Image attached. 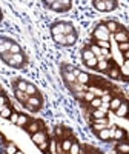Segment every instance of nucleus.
I'll return each instance as SVG.
<instances>
[{"mask_svg":"<svg viewBox=\"0 0 129 154\" xmlns=\"http://www.w3.org/2000/svg\"><path fill=\"white\" fill-rule=\"evenodd\" d=\"M51 32H52V35H57V34L68 35V34H72V32H75V31H74V26H72L71 23H63V22H60V23H56V25H52V26H51Z\"/></svg>","mask_w":129,"mask_h":154,"instance_id":"nucleus-1","label":"nucleus"},{"mask_svg":"<svg viewBox=\"0 0 129 154\" xmlns=\"http://www.w3.org/2000/svg\"><path fill=\"white\" fill-rule=\"evenodd\" d=\"M45 5H48L54 11H68L72 3L69 2V0H46Z\"/></svg>","mask_w":129,"mask_h":154,"instance_id":"nucleus-2","label":"nucleus"},{"mask_svg":"<svg viewBox=\"0 0 129 154\" xmlns=\"http://www.w3.org/2000/svg\"><path fill=\"white\" fill-rule=\"evenodd\" d=\"M92 5L98 9V11H112L117 8V2H114V0H94Z\"/></svg>","mask_w":129,"mask_h":154,"instance_id":"nucleus-3","label":"nucleus"},{"mask_svg":"<svg viewBox=\"0 0 129 154\" xmlns=\"http://www.w3.org/2000/svg\"><path fill=\"white\" fill-rule=\"evenodd\" d=\"M94 37L97 38V42H109V31L106 28L105 23L98 25L94 31Z\"/></svg>","mask_w":129,"mask_h":154,"instance_id":"nucleus-4","label":"nucleus"},{"mask_svg":"<svg viewBox=\"0 0 129 154\" xmlns=\"http://www.w3.org/2000/svg\"><path fill=\"white\" fill-rule=\"evenodd\" d=\"M25 106H26L29 111H37V109H40V106H42V100H40L38 96H31L28 99V102L25 103Z\"/></svg>","mask_w":129,"mask_h":154,"instance_id":"nucleus-5","label":"nucleus"},{"mask_svg":"<svg viewBox=\"0 0 129 154\" xmlns=\"http://www.w3.org/2000/svg\"><path fill=\"white\" fill-rule=\"evenodd\" d=\"M25 62V56L20 53V54H12V57L6 62L9 66H22Z\"/></svg>","mask_w":129,"mask_h":154,"instance_id":"nucleus-6","label":"nucleus"},{"mask_svg":"<svg viewBox=\"0 0 129 154\" xmlns=\"http://www.w3.org/2000/svg\"><path fill=\"white\" fill-rule=\"evenodd\" d=\"M114 131H115V126H112L111 130L106 126V128H103L101 131H98V139L101 140H109V139H114Z\"/></svg>","mask_w":129,"mask_h":154,"instance_id":"nucleus-7","label":"nucleus"},{"mask_svg":"<svg viewBox=\"0 0 129 154\" xmlns=\"http://www.w3.org/2000/svg\"><path fill=\"white\" fill-rule=\"evenodd\" d=\"M14 42H11L8 40V38H3V37H0V56H3L5 53H9L11 51V46Z\"/></svg>","mask_w":129,"mask_h":154,"instance_id":"nucleus-8","label":"nucleus"},{"mask_svg":"<svg viewBox=\"0 0 129 154\" xmlns=\"http://www.w3.org/2000/svg\"><path fill=\"white\" fill-rule=\"evenodd\" d=\"M26 131H28L29 134H35V133H38V131H42V123L38 122V120H31V122L28 123V126H26Z\"/></svg>","mask_w":129,"mask_h":154,"instance_id":"nucleus-9","label":"nucleus"},{"mask_svg":"<svg viewBox=\"0 0 129 154\" xmlns=\"http://www.w3.org/2000/svg\"><path fill=\"white\" fill-rule=\"evenodd\" d=\"M31 139H32V142H34L35 145H40L42 142L48 140V139H46V133H45V131H38V133H35V134H31Z\"/></svg>","mask_w":129,"mask_h":154,"instance_id":"nucleus-10","label":"nucleus"},{"mask_svg":"<svg viewBox=\"0 0 129 154\" xmlns=\"http://www.w3.org/2000/svg\"><path fill=\"white\" fill-rule=\"evenodd\" d=\"M114 37H115V40H117L118 43H124V42H129V34H128L126 31H123V29H118L117 32L114 34Z\"/></svg>","mask_w":129,"mask_h":154,"instance_id":"nucleus-11","label":"nucleus"},{"mask_svg":"<svg viewBox=\"0 0 129 154\" xmlns=\"http://www.w3.org/2000/svg\"><path fill=\"white\" fill-rule=\"evenodd\" d=\"M128 112H129V105L126 103V102H122V105L118 106V109L115 111V114H117L118 117H126Z\"/></svg>","mask_w":129,"mask_h":154,"instance_id":"nucleus-12","label":"nucleus"},{"mask_svg":"<svg viewBox=\"0 0 129 154\" xmlns=\"http://www.w3.org/2000/svg\"><path fill=\"white\" fill-rule=\"evenodd\" d=\"M114 139H115V140H118V142H123V140L126 139V131L123 130V128H117V126H115Z\"/></svg>","mask_w":129,"mask_h":154,"instance_id":"nucleus-13","label":"nucleus"},{"mask_svg":"<svg viewBox=\"0 0 129 154\" xmlns=\"http://www.w3.org/2000/svg\"><path fill=\"white\" fill-rule=\"evenodd\" d=\"M58 143H60L63 152H69V149H71V146H72V140H69V139H62Z\"/></svg>","mask_w":129,"mask_h":154,"instance_id":"nucleus-14","label":"nucleus"},{"mask_svg":"<svg viewBox=\"0 0 129 154\" xmlns=\"http://www.w3.org/2000/svg\"><path fill=\"white\" fill-rule=\"evenodd\" d=\"M105 25H106V28H108L109 34H111V32H112V34H115V32L118 31V23L115 22V20H108Z\"/></svg>","mask_w":129,"mask_h":154,"instance_id":"nucleus-15","label":"nucleus"},{"mask_svg":"<svg viewBox=\"0 0 129 154\" xmlns=\"http://www.w3.org/2000/svg\"><path fill=\"white\" fill-rule=\"evenodd\" d=\"M29 122H31V119L28 117L26 114H20V116H19V120H17V125L22 126V128H26Z\"/></svg>","mask_w":129,"mask_h":154,"instance_id":"nucleus-16","label":"nucleus"},{"mask_svg":"<svg viewBox=\"0 0 129 154\" xmlns=\"http://www.w3.org/2000/svg\"><path fill=\"white\" fill-rule=\"evenodd\" d=\"M89 80H91V75H89L88 72H80V74H79V77H77V82L82 83V85L89 83Z\"/></svg>","mask_w":129,"mask_h":154,"instance_id":"nucleus-17","label":"nucleus"},{"mask_svg":"<svg viewBox=\"0 0 129 154\" xmlns=\"http://www.w3.org/2000/svg\"><path fill=\"white\" fill-rule=\"evenodd\" d=\"M16 97H17V100L19 102H22V103H26L28 102V99H29V96L26 94V93H23V91H19V89H16Z\"/></svg>","mask_w":129,"mask_h":154,"instance_id":"nucleus-18","label":"nucleus"},{"mask_svg":"<svg viewBox=\"0 0 129 154\" xmlns=\"http://www.w3.org/2000/svg\"><path fill=\"white\" fill-rule=\"evenodd\" d=\"M117 151L120 154H129V143L128 142H120L117 143Z\"/></svg>","mask_w":129,"mask_h":154,"instance_id":"nucleus-19","label":"nucleus"},{"mask_svg":"<svg viewBox=\"0 0 129 154\" xmlns=\"http://www.w3.org/2000/svg\"><path fill=\"white\" fill-rule=\"evenodd\" d=\"M120 105H122V99H118V97H114V99L109 102V109H112V111H117Z\"/></svg>","mask_w":129,"mask_h":154,"instance_id":"nucleus-20","label":"nucleus"},{"mask_svg":"<svg viewBox=\"0 0 129 154\" xmlns=\"http://www.w3.org/2000/svg\"><path fill=\"white\" fill-rule=\"evenodd\" d=\"M63 79L66 82H69V83H75L77 82V77L72 72H68V71H63Z\"/></svg>","mask_w":129,"mask_h":154,"instance_id":"nucleus-21","label":"nucleus"},{"mask_svg":"<svg viewBox=\"0 0 129 154\" xmlns=\"http://www.w3.org/2000/svg\"><path fill=\"white\" fill-rule=\"evenodd\" d=\"M82 57H83V60H85V62H88V60L94 59L95 56L92 54V51H91V49H89V48H86V49H83V51H82Z\"/></svg>","mask_w":129,"mask_h":154,"instance_id":"nucleus-22","label":"nucleus"},{"mask_svg":"<svg viewBox=\"0 0 129 154\" xmlns=\"http://www.w3.org/2000/svg\"><path fill=\"white\" fill-rule=\"evenodd\" d=\"M108 74H109L111 79H118V77H120V69L117 66H112V68L108 69Z\"/></svg>","mask_w":129,"mask_h":154,"instance_id":"nucleus-23","label":"nucleus"},{"mask_svg":"<svg viewBox=\"0 0 129 154\" xmlns=\"http://www.w3.org/2000/svg\"><path fill=\"white\" fill-rule=\"evenodd\" d=\"M97 69H98V71H108V69H109V62H108V60H98Z\"/></svg>","mask_w":129,"mask_h":154,"instance_id":"nucleus-24","label":"nucleus"},{"mask_svg":"<svg viewBox=\"0 0 129 154\" xmlns=\"http://www.w3.org/2000/svg\"><path fill=\"white\" fill-rule=\"evenodd\" d=\"M52 38H54V42L56 43H58V45H66V35H63V34H57V35H52Z\"/></svg>","mask_w":129,"mask_h":154,"instance_id":"nucleus-25","label":"nucleus"},{"mask_svg":"<svg viewBox=\"0 0 129 154\" xmlns=\"http://www.w3.org/2000/svg\"><path fill=\"white\" fill-rule=\"evenodd\" d=\"M92 117L94 119H103V117H106V112L103 111L101 108H97V109L92 111Z\"/></svg>","mask_w":129,"mask_h":154,"instance_id":"nucleus-26","label":"nucleus"},{"mask_svg":"<svg viewBox=\"0 0 129 154\" xmlns=\"http://www.w3.org/2000/svg\"><path fill=\"white\" fill-rule=\"evenodd\" d=\"M26 88H28V82H25V80H17V83H16V89L26 93Z\"/></svg>","mask_w":129,"mask_h":154,"instance_id":"nucleus-27","label":"nucleus"},{"mask_svg":"<svg viewBox=\"0 0 129 154\" xmlns=\"http://www.w3.org/2000/svg\"><path fill=\"white\" fill-rule=\"evenodd\" d=\"M11 114H12V109L9 108V105L5 106V108L2 109V112H0V116H2L3 119H9V117H11Z\"/></svg>","mask_w":129,"mask_h":154,"instance_id":"nucleus-28","label":"nucleus"},{"mask_svg":"<svg viewBox=\"0 0 129 154\" xmlns=\"http://www.w3.org/2000/svg\"><path fill=\"white\" fill-rule=\"evenodd\" d=\"M75 42H77V34H75V32L66 35V45H74Z\"/></svg>","mask_w":129,"mask_h":154,"instance_id":"nucleus-29","label":"nucleus"},{"mask_svg":"<svg viewBox=\"0 0 129 154\" xmlns=\"http://www.w3.org/2000/svg\"><path fill=\"white\" fill-rule=\"evenodd\" d=\"M26 94L31 97V96H37V88L31 83H28V88H26Z\"/></svg>","mask_w":129,"mask_h":154,"instance_id":"nucleus-30","label":"nucleus"},{"mask_svg":"<svg viewBox=\"0 0 129 154\" xmlns=\"http://www.w3.org/2000/svg\"><path fill=\"white\" fill-rule=\"evenodd\" d=\"M80 151H82L80 145L75 143V142H72V146H71V149H69V154H80Z\"/></svg>","mask_w":129,"mask_h":154,"instance_id":"nucleus-31","label":"nucleus"},{"mask_svg":"<svg viewBox=\"0 0 129 154\" xmlns=\"http://www.w3.org/2000/svg\"><path fill=\"white\" fill-rule=\"evenodd\" d=\"M38 146V149H40L42 152H48L49 151V142L48 140H45V142H42L40 145H37Z\"/></svg>","mask_w":129,"mask_h":154,"instance_id":"nucleus-32","label":"nucleus"},{"mask_svg":"<svg viewBox=\"0 0 129 154\" xmlns=\"http://www.w3.org/2000/svg\"><path fill=\"white\" fill-rule=\"evenodd\" d=\"M89 49L92 51V54H94L95 57H100V56H101V49H100V46H98V45H92Z\"/></svg>","mask_w":129,"mask_h":154,"instance_id":"nucleus-33","label":"nucleus"},{"mask_svg":"<svg viewBox=\"0 0 129 154\" xmlns=\"http://www.w3.org/2000/svg\"><path fill=\"white\" fill-rule=\"evenodd\" d=\"M83 99H85L86 102H89V103H91V102L95 99V94H94V93H91V91H88V93H85V94H83Z\"/></svg>","mask_w":129,"mask_h":154,"instance_id":"nucleus-34","label":"nucleus"},{"mask_svg":"<svg viewBox=\"0 0 129 154\" xmlns=\"http://www.w3.org/2000/svg\"><path fill=\"white\" fill-rule=\"evenodd\" d=\"M101 103H103L101 99H100V97H95V99L91 102V106H92L94 109H97V108H100V106H101Z\"/></svg>","mask_w":129,"mask_h":154,"instance_id":"nucleus-35","label":"nucleus"},{"mask_svg":"<svg viewBox=\"0 0 129 154\" xmlns=\"http://www.w3.org/2000/svg\"><path fill=\"white\" fill-rule=\"evenodd\" d=\"M85 63H86V66H88V68H97V63H98V60H97V57H94V59L88 60V62H85Z\"/></svg>","mask_w":129,"mask_h":154,"instance_id":"nucleus-36","label":"nucleus"},{"mask_svg":"<svg viewBox=\"0 0 129 154\" xmlns=\"http://www.w3.org/2000/svg\"><path fill=\"white\" fill-rule=\"evenodd\" d=\"M17 151H19V149L16 148L14 143H8V145H6V152H8V154H16Z\"/></svg>","mask_w":129,"mask_h":154,"instance_id":"nucleus-37","label":"nucleus"},{"mask_svg":"<svg viewBox=\"0 0 129 154\" xmlns=\"http://www.w3.org/2000/svg\"><path fill=\"white\" fill-rule=\"evenodd\" d=\"M9 53H11V54H20V53H22V49H20V46H19L17 43H12Z\"/></svg>","mask_w":129,"mask_h":154,"instance_id":"nucleus-38","label":"nucleus"},{"mask_svg":"<svg viewBox=\"0 0 129 154\" xmlns=\"http://www.w3.org/2000/svg\"><path fill=\"white\" fill-rule=\"evenodd\" d=\"M118 49L124 54L126 51H129V42H124V43H118Z\"/></svg>","mask_w":129,"mask_h":154,"instance_id":"nucleus-39","label":"nucleus"},{"mask_svg":"<svg viewBox=\"0 0 129 154\" xmlns=\"http://www.w3.org/2000/svg\"><path fill=\"white\" fill-rule=\"evenodd\" d=\"M111 100H112L111 94H109L108 91H105V94H103V97H101V102H103V103H109Z\"/></svg>","mask_w":129,"mask_h":154,"instance_id":"nucleus-40","label":"nucleus"},{"mask_svg":"<svg viewBox=\"0 0 129 154\" xmlns=\"http://www.w3.org/2000/svg\"><path fill=\"white\" fill-rule=\"evenodd\" d=\"M5 106H8V99L5 96H2V97H0V112H2V109Z\"/></svg>","mask_w":129,"mask_h":154,"instance_id":"nucleus-41","label":"nucleus"},{"mask_svg":"<svg viewBox=\"0 0 129 154\" xmlns=\"http://www.w3.org/2000/svg\"><path fill=\"white\" fill-rule=\"evenodd\" d=\"M19 112H16V111H12V114H11V117H9V120H11V123H16L17 125V120H19Z\"/></svg>","mask_w":129,"mask_h":154,"instance_id":"nucleus-42","label":"nucleus"},{"mask_svg":"<svg viewBox=\"0 0 129 154\" xmlns=\"http://www.w3.org/2000/svg\"><path fill=\"white\" fill-rule=\"evenodd\" d=\"M97 45L100 46V49H111V43L109 42H97Z\"/></svg>","mask_w":129,"mask_h":154,"instance_id":"nucleus-43","label":"nucleus"},{"mask_svg":"<svg viewBox=\"0 0 129 154\" xmlns=\"http://www.w3.org/2000/svg\"><path fill=\"white\" fill-rule=\"evenodd\" d=\"M120 75H123V77H126V79H129V69L124 68V66H122V68H120Z\"/></svg>","mask_w":129,"mask_h":154,"instance_id":"nucleus-44","label":"nucleus"},{"mask_svg":"<svg viewBox=\"0 0 129 154\" xmlns=\"http://www.w3.org/2000/svg\"><path fill=\"white\" fill-rule=\"evenodd\" d=\"M94 123H98V125H108V119L103 117V119H94Z\"/></svg>","mask_w":129,"mask_h":154,"instance_id":"nucleus-45","label":"nucleus"},{"mask_svg":"<svg viewBox=\"0 0 129 154\" xmlns=\"http://www.w3.org/2000/svg\"><path fill=\"white\" fill-rule=\"evenodd\" d=\"M0 57H2V60H3V62H8V60L12 57V54H11V53H5L3 56H0Z\"/></svg>","mask_w":129,"mask_h":154,"instance_id":"nucleus-46","label":"nucleus"},{"mask_svg":"<svg viewBox=\"0 0 129 154\" xmlns=\"http://www.w3.org/2000/svg\"><path fill=\"white\" fill-rule=\"evenodd\" d=\"M103 128H106V125H98V123H94V130L98 133V131H101Z\"/></svg>","mask_w":129,"mask_h":154,"instance_id":"nucleus-47","label":"nucleus"},{"mask_svg":"<svg viewBox=\"0 0 129 154\" xmlns=\"http://www.w3.org/2000/svg\"><path fill=\"white\" fill-rule=\"evenodd\" d=\"M56 136H58V137H62L63 136V128H56Z\"/></svg>","mask_w":129,"mask_h":154,"instance_id":"nucleus-48","label":"nucleus"},{"mask_svg":"<svg viewBox=\"0 0 129 154\" xmlns=\"http://www.w3.org/2000/svg\"><path fill=\"white\" fill-rule=\"evenodd\" d=\"M80 72H82V71H79V69H75V68H74V71H72V74H74L75 77H79V74H80Z\"/></svg>","mask_w":129,"mask_h":154,"instance_id":"nucleus-49","label":"nucleus"},{"mask_svg":"<svg viewBox=\"0 0 129 154\" xmlns=\"http://www.w3.org/2000/svg\"><path fill=\"white\" fill-rule=\"evenodd\" d=\"M124 68H128L129 69V60H124V65H123Z\"/></svg>","mask_w":129,"mask_h":154,"instance_id":"nucleus-50","label":"nucleus"},{"mask_svg":"<svg viewBox=\"0 0 129 154\" xmlns=\"http://www.w3.org/2000/svg\"><path fill=\"white\" fill-rule=\"evenodd\" d=\"M124 60H129V51H126V53H124Z\"/></svg>","mask_w":129,"mask_h":154,"instance_id":"nucleus-51","label":"nucleus"},{"mask_svg":"<svg viewBox=\"0 0 129 154\" xmlns=\"http://www.w3.org/2000/svg\"><path fill=\"white\" fill-rule=\"evenodd\" d=\"M16 154H23V152H22V151H17V152H16Z\"/></svg>","mask_w":129,"mask_h":154,"instance_id":"nucleus-52","label":"nucleus"},{"mask_svg":"<svg viewBox=\"0 0 129 154\" xmlns=\"http://www.w3.org/2000/svg\"><path fill=\"white\" fill-rule=\"evenodd\" d=\"M0 97H2V93H0Z\"/></svg>","mask_w":129,"mask_h":154,"instance_id":"nucleus-53","label":"nucleus"},{"mask_svg":"<svg viewBox=\"0 0 129 154\" xmlns=\"http://www.w3.org/2000/svg\"><path fill=\"white\" fill-rule=\"evenodd\" d=\"M0 20H2V16H0Z\"/></svg>","mask_w":129,"mask_h":154,"instance_id":"nucleus-54","label":"nucleus"},{"mask_svg":"<svg viewBox=\"0 0 129 154\" xmlns=\"http://www.w3.org/2000/svg\"><path fill=\"white\" fill-rule=\"evenodd\" d=\"M97 154H100V152H97Z\"/></svg>","mask_w":129,"mask_h":154,"instance_id":"nucleus-55","label":"nucleus"}]
</instances>
